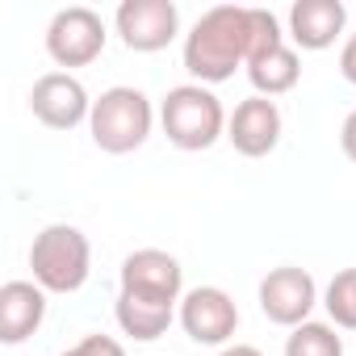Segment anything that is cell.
Here are the masks:
<instances>
[{
	"mask_svg": "<svg viewBox=\"0 0 356 356\" xmlns=\"http://www.w3.org/2000/svg\"><path fill=\"white\" fill-rule=\"evenodd\" d=\"M277 42H285L277 13L256 9V5H214L185 34L181 59H185V72L193 76V84L214 88V84L231 80L239 67H248L252 55H260Z\"/></svg>",
	"mask_w": 356,
	"mask_h": 356,
	"instance_id": "6da1fadb",
	"label": "cell"
},
{
	"mask_svg": "<svg viewBox=\"0 0 356 356\" xmlns=\"http://www.w3.org/2000/svg\"><path fill=\"white\" fill-rule=\"evenodd\" d=\"M181 298H185L181 260L163 248H138L122 260L113 318L122 335H130L134 343H155L181 314Z\"/></svg>",
	"mask_w": 356,
	"mask_h": 356,
	"instance_id": "7a4b0ae2",
	"label": "cell"
},
{
	"mask_svg": "<svg viewBox=\"0 0 356 356\" xmlns=\"http://www.w3.org/2000/svg\"><path fill=\"white\" fill-rule=\"evenodd\" d=\"M231 113L222 109L218 92L206 84H176L159 101V126L176 151H210L218 138H227Z\"/></svg>",
	"mask_w": 356,
	"mask_h": 356,
	"instance_id": "3957f363",
	"label": "cell"
},
{
	"mask_svg": "<svg viewBox=\"0 0 356 356\" xmlns=\"http://www.w3.org/2000/svg\"><path fill=\"white\" fill-rule=\"evenodd\" d=\"M155 130V105L134 84H113L92 101L88 134L105 155H130L138 151Z\"/></svg>",
	"mask_w": 356,
	"mask_h": 356,
	"instance_id": "277c9868",
	"label": "cell"
},
{
	"mask_svg": "<svg viewBox=\"0 0 356 356\" xmlns=\"http://www.w3.org/2000/svg\"><path fill=\"white\" fill-rule=\"evenodd\" d=\"M30 273L47 293H80L92 273V243L72 222H51L30 243Z\"/></svg>",
	"mask_w": 356,
	"mask_h": 356,
	"instance_id": "5b68a950",
	"label": "cell"
},
{
	"mask_svg": "<svg viewBox=\"0 0 356 356\" xmlns=\"http://www.w3.org/2000/svg\"><path fill=\"white\" fill-rule=\"evenodd\" d=\"M109 42L105 17L88 5H67L51 17L47 26V55L55 59V67L72 72V67H88L92 59H101Z\"/></svg>",
	"mask_w": 356,
	"mask_h": 356,
	"instance_id": "8992f818",
	"label": "cell"
},
{
	"mask_svg": "<svg viewBox=\"0 0 356 356\" xmlns=\"http://www.w3.org/2000/svg\"><path fill=\"white\" fill-rule=\"evenodd\" d=\"M113 30L126 51L134 55H155L176 42L181 34V9L172 0H122L113 13Z\"/></svg>",
	"mask_w": 356,
	"mask_h": 356,
	"instance_id": "52a82bcc",
	"label": "cell"
},
{
	"mask_svg": "<svg viewBox=\"0 0 356 356\" xmlns=\"http://www.w3.org/2000/svg\"><path fill=\"white\" fill-rule=\"evenodd\" d=\"M256 298H260V314H264L268 323H277V327H289V331L302 327V323H310L314 306L323 302L318 281H314L306 268H298V264L273 268V273L260 281Z\"/></svg>",
	"mask_w": 356,
	"mask_h": 356,
	"instance_id": "ba28073f",
	"label": "cell"
},
{
	"mask_svg": "<svg viewBox=\"0 0 356 356\" xmlns=\"http://www.w3.org/2000/svg\"><path fill=\"white\" fill-rule=\"evenodd\" d=\"M176 323H181L185 335L193 343H202V348H227L231 335L239 331V306H235V298L227 289L197 285V289H185Z\"/></svg>",
	"mask_w": 356,
	"mask_h": 356,
	"instance_id": "9c48e42d",
	"label": "cell"
},
{
	"mask_svg": "<svg viewBox=\"0 0 356 356\" xmlns=\"http://www.w3.org/2000/svg\"><path fill=\"white\" fill-rule=\"evenodd\" d=\"M30 113L47 130H76L92 118V97L72 72H47L30 88Z\"/></svg>",
	"mask_w": 356,
	"mask_h": 356,
	"instance_id": "30bf717a",
	"label": "cell"
},
{
	"mask_svg": "<svg viewBox=\"0 0 356 356\" xmlns=\"http://www.w3.org/2000/svg\"><path fill=\"white\" fill-rule=\"evenodd\" d=\"M281 134H285V118H281V105L273 97H248L235 105L231 122H227V143L248 155V159H264L281 147Z\"/></svg>",
	"mask_w": 356,
	"mask_h": 356,
	"instance_id": "8fae6325",
	"label": "cell"
},
{
	"mask_svg": "<svg viewBox=\"0 0 356 356\" xmlns=\"http://www.w3.org/2000/svg\"><path fill=\"white\" fill-rule=\"evenodd\" d=\"M47 289L38 281H5L0 285V343H26L47 323Z\"/></svg>",
	"mask_w": 356,
	"mask_h": 356,
	"instance_id": "7c38bea8",
	"label": "cell"
},
{
	"mask_svg": "<svg viewBox=\"0 0 356 356\" xmlns=\"http://www.w3.org/2000/svg\"><path fill=\"white\" fill-rule=\"evenodd\" d=\"M348 26L343 0H298L289 9V42L298 51H327Z\"/></svg>",
	"mask_w": 356,
	"mask_h": 356,
	"instance_id": "4fadbf2b",
	"label": "cell"
},
{
	"mask_svg": "<svg viewBox=\"0 0 356 356\" xmlns=\"http://www.w3.org/2000/svg\"><path fill=\"white\" fill-rule=\"evenodd\" d=\"M248 80H252L256 97H273V101H277V97L293 92L298 80H302V55H298V47H293V42H277V47L252 55Z\"/></svg>",
	"mask_w": 356,
	"mask_h": 356,
	"instance_id": "5bb4252c",
	"label": "cell"
},
{
	"mask_svg": "<svg viewBox=\"0 0 356 356\" xmlns=\"http://www.w3.org/2000/svg\"><path fill=\"white\" fill-rule=\"evenodd\" d=\"M285 356H343V335L335 323H302L285 335Z\"/></svg>",
	"mask_w": 356,
	"mask_h": 356,
	"instance_id": "9a60e30c",
	"label": "cell"
},
{
	"mask_svg": "<svg viewBox=\"0 0 356 356\" xmlns=\"http://www.w3.org/2000/svg\"><path fill=\"white\" fill-rule=\"evenodd\" d=\"M323 310L339 331H356V268H343L323 289Z\"/></svg>",
	"mask_w": 356,
	"mask_h": 356,
	"instance_id": "2e32d148",
	"label": "cell"
},
{
	"mask_svg": "<svg viewBox=\"0 0 356 356\" xmlns=\"http://www.w3.org/2000/svg\"><path fill=\"white\" fill-rule=\"evenodd\" d=\"M59 356H126V348L113 339V335H84L80 343H72L67 352Z\"/></svg>",
	"mask_w": 356,
	"mask_h": 356,
	"instance_id": "e0dca14e",
	"label": "cell"
},
{
	"mask_svg": "<svg viewBox=\"0 0 356 356\" xmlns=\"http://www.w3.org/2000/svg\"><path fill=\"white\" fill-rule=\"evenodd\" d=\"M339 76L356 88V30L348 34V42H343V51H339Z\"/></svg>",
	"mask_w": 356,
	"mask_h": 356,
	"instance_id": "ac0fdd59",
	"label": "cell"
},
{
	"mask_svg": "<svg viewBox=\"0 0 356 356\" xmlns=\"http://www.w3.org/2000/svg\"><path fill=\"white\" fill-rule=\"evenodd\" d=\"M339 147H343V155L356 163V109L343 118V126H339Z\"/></svg>",
	"mask_w": 356,
	"mask_h": 356,
	"instance_id": "d6986e66",
	"label": "cell"
},
{
	"mask_svg": "<svg viewBox=\"0 0 356 356\" xmlns=\"http://www.w3.org/2000/svg\"><path fill=\"white\" fill-rule=\"evenodd\" d=\"M218 356H264L260 348H252V343H227Z\"/></svg>",
	"mask_w": 356,
	"mask_h": 356,
	"instance_id": "ffe728a7",
	"label": "cell"
}]
</instances>
